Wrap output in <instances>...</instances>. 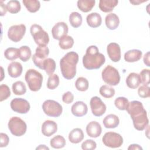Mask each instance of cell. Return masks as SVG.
I'll list each match as a JSON object with an SVG mask.
<instances>
[{"label": "cell", "mask_w": 150, "mask_h": 150, "mask_svg": "<svg viewBox=\"0 0 150 150\" xmlns=\"http://www.w3.org/2000/svg\"><path fill=\"white\" fill-rule=\"evenodd\" d=\"M127 112L132 120L134 128L138 131L144 130L148 125L149 120L146 111L139 101H132L128 103L126 108Z\"/></svg>", "instance_id": "6da1fadb"}, {"label": "cell", "mask_w": 150, "mask_h": 150, "mask_svg": "<svg viewBox=\"0 0 150 150\" xmlns=\"http://www.w3.org/2000/svg\"><path fill=\"white\" fill-rule=\"evenodd\" d=\"M105 62V56L100 53L98 47L94 45L88 47L83 57V66L88 70L98 69L104 64Z\"/></svg>", "instance_id": "7a4b0ae2"}, {"label": "cell", "mask_w": 150, "mask_h": 150, "mask_svg": "<svg viewBox=\"0 0 150 150\" xmlns=\"http://www.w3.org/2000/svg\"><path fill=\"white\" fill-rule=\"evenodd\" d=\"M79 62V54L75 52L67 53L60 60V67L62 76L67 80L74 77L76 65Z\"/></svg>", "instance_id": "3957f363"}, {"label": "cell", "mask_w": 150, "mask_h": 150, "mask_svg": "<svg viewBox=\"0 0 150 150\" xmlns=\"http://www.w3.org/2000/svg\"><path fill=\"white\" fill-rule=\"evenodd\" d=\"M25 79L29 89L32 91H39L42 84L43 77L40 73L35 69H29L26 72Z\"/></svg>", "instance_id": "277c9868"}, {"label": "cell", "mask_w": 150, "mask_h": 150, "mask_svg": "<svg viewBox=\"0 0 150 150\" xmlns=\"http://www.w3.org/2000/svg\"><path fill=\"white\" fill-rule=\"evenodd\" d=\"M30 31L35 43L38 46H46L49 43V35L41 26L33 24L31 26Z\"/></svg>", "instance_id": "5b68a950"}, {"label": "cell", "mask_w": 150, "mask_h": 150, "mask_svg": "<svg viewBox=\"0 0 150 150\" xmlns=\"http://www.w3.org/2000/svg\"><path fill=\"white\" fill-rule=\"evenodd\" d=\"M8 126L11 134L16 137L24 135L27 129L25 122L18 117H11L9 120Z\"/></svg>", "instance_id": "8992f818"}, {"label": "cell", "mask_w": 150, "mask_h": 150, "mask_svg": "<svg viewBox=\"0 0 150 150\" xmlns=\"http://www.w3.org/2000/svg\"><path fill=\"white\" fill-rule=\"evenodd\" d=\"M103 81L110 86H117L120 81L118 71L111 65L107 66L101 73Z\"/></svg>", "instance_id": "52a82bcc"}, {"label": "cell", "mask_w": 150, "mask_h": 150, "mask_svg": "<svg viewBox=\"0 0 150 150\" xmlns=\"http://www.w3.org/2000/svg\"><path fill=\"white\" fill-rule=\"evenodd\" d=\"M42 109L46 115L52 117H59L62 113V106L57 101L47 100L42 104Z\"/></svg>", "instance_id": "ba28073f"}, {"label": "cell", "mask_w": 150, "mask_h": 150, "mask_svg": "<svg viewBox=\"0 0 150 150\" xmlns=\"http://www.w3.org/2000/svg\"><path fill=\"white\" fill-rule=\"evenodd\" d=\"M102 141L105 146L117 148L120 147L123 144V138L122 136L114 132H106L102 138Z\"/></svg>", "instance_id": "9c48e42d"}, {"label": "cell", "mask_w": 150, "mask_h": 150, "mask_svg": "<svg viewBox=\"0 0 150 150\" xmlns=\"http://www.w3.org/2000/svg\"><path fill=\"white\" fill-rule=\"evenodd\" d=\"M49 54V49L47 46H39L32 56V60L36 66L43 70V63Z\"/></svg>", "instance_id": "30bf717a"}, {"label": "cell", "mask_w": 150, "mask_h": 150, "mask_svg": "<svg viewBox=\"0 0 150 150\" xmlns=\"http://www.w3.org/2000/svg\"><path fill=\"white\" fill-rule=\"evenodd\" d=\"M26 32V26L23 24L11 26L8 31V36L14 42H19Z\"/></svg>", "instance_id": "8fae6325"}, {"label": "cell", "mask_w": 150, "mask_h": 150, "mask_svg": "<svg viewBox=\"0 0 150 150\" xmlns=\"http://www.w3.org/2000/svg\"><path fill=\"white\" fill-rule=\"evenodd\" d=\"M11 107L16 112L26 114L29 111L30 107L26 100L22 98H15L11 101Z\"/></svg>", "instance_id": "7c38bea8"}, {"label": "cell", "mask_w": 150, "mask_h": 150, "mask_svg": "<svg viewBox=\"0 0 150 150\" xmlns=\"http://www.w3.org/2000/svg\"><path fill=\"white\" fill-rule=\"evenodd\" d=\"M90 107L93 114L96 117L103 115L106 111V105L101 98L97 96L93 97L90 102Z\"/></svg>", "instance_id": "4fadbf2b"}, {"label": "cell", "mask_w": 150, "mask_h": 150, "mask_svg": "<svg viewBox=\"0 0 150 150\" xmlns=\"http://www.w3.org/2000/svg\"><path fill=\"white\" fill-rule=\"evenodd\" d=\"M68 26L63 22H59L56 23L52 29L53 38L56 40H60L68 33Z\"/></svg>", "instance_id": "5bb4252c"}, {"label": "cell", "mask_w": 150, "mask_h": 150, "mask_svg": "<svg viewBox=\"0 0 150 150\" xmlns=\"http://www.w3.org/2000/svg\"><path fill=\"white\" fill-rule=\"evenodd\" d=\"M107 54L114 62H118L121 59V48L116 43H110L107 47Z\"/></svg>", "instance_id": "9a60e30c"}, {"label": "cell", "mask_w": 150, "mask_h": 150, "mask_svg": "<svg viewBox=\"0 0 150 150\" xmlns=\"http://www.w3.org/2000/svg\"><path fill=\"white\" fill-rule=\"evenodd\" d=\"M71 111V113L76 117H83L87 113V105L83 101H76L72 105Z\"/></svg>", "instance_id": "2e32d148"}, {"label": "cell", "mask_w": 150, "mask_h": 150, "mask_svg": "<svg viewBox=\"0 0 150 150\" xmlns=\"http://www.w3.org/2000/svg\"><path fill=\"white\" fill-rule=\"evenodd\" d=\"M102 132L101 125L97 121L90 122L86 127V132L91 138L98 137Z\"/></svg>", "instance_id": "e0dca14e"}, {"label": "cell", "mask_w": 150, "mask_h": 150, "mask_svg": "<svg viewBox=\"0 0 150 150\" xmlns=\"http://www.w3.org/2000/svg\"><path fill=\"white\" fill-rule=\"evenodd\" d=\"M57 125L52 120L45 121L42 125V132L46 137H50L57 132Z\"/></svg>", "instance_id": "ac0fdd59"}, {"label": "cell", "mask_w": 150, "mask_h": 150, "mask_svg": "<svg viewBox=\"0 0 150 150\" xmlns=\"http://www.w3.org/2000/svg\"><path fill=\"white\" fill-rule=\"evenodd\" d=\"M23 70L22 64L17 62H11L8 67V72L9 75L13 78L19 77Z\"/></svg>", "instance_id": "d6986e66"}, {"label": "cell", "mask_w": 150, "mask_h": 150, "mask_svg": "<svg viewBox=\"0 0 150 150\" xmlns=\"http://www.w3.org/2000/svg\"><path fill=\"white\" fill-rule=\"evenodd\" d=\"M105 23L107 28L110 30H115L120 24L118 16L114 13L108 14L105 18Z\"/></svg>", "instance_id": "ffe728a7"}, {"label": "cell", "mask_w": 150, "mask_h": 150, "mask_svg": "<svg viewBox=\"0 0 150 150\" xmlns=\"http://www.w3.org/2000/svg\"><path fill=\"white\" fill-rule=\"evenodd\" d=\"M86 21L90 27L96 28L99 27L101 25L102 18L99 13L97 12H92L87 16Z\"/></svg>", "instance_id": "44dd1931"}, {"label": "cell", "mask_w": 150, "mask_h": 150, "mask_svg": "<svg viewBox=\"0 0 150 150\" xmlns=\"http://www.w3.org/2000/svg\"><path fill=\"white\" fill-rule=\"evenodd\" d=\"M142 52L138 49H132L124 54V60L129 63L138 62L142 57Z\"/></svg>", "instance_id": "7402d4cb"}, {"label": "cell", "mask_w": 150, "mask_h": 150, "mask_svg": "<svg viewBox=\"0 0 150 150\" xmlns=\"http://www.w3.org/2000/svg\"><path fill=\"white\" fill-rule=\"evenodd\" d=\"M103 122L106 128H115L119 125L120 120L117 115L110 114L104 118Z\"/></svg>", "instance_id": "603a6c76"}, {"label": "cell", "mask_w": 150, "mask_h": 150, "mask_svg": "<svg viewBox=\"0 0 150 150\" xmlns=\"http://www.w3.org/2000/svg\"><path fill=\"white\" fill-rule=\"evenodd\" d=\"M84 133L81 129L76 128L72 129L69 134V139L73 144H78L84 139Z\"/></svg>", "instance_id": "cb8c5ba5"}, {"label": "cell", "mask_w": 150, "mask_h": 150, "mask_svg": "<svg viewBox=\"0 0 150 150\" xmlns=\"http://www.w3.org/2000/svg\"><path fill=\"white\" fill-rule=\"evenodd\" d=\"M118 3V1L117 0H100L99 1V8L104 12H110L117 5Z\"/></svg>", "instance_id": "d4e9b609"}, {"label": "cell", "mask_w": 150, "mask_h": 150, "mask_svg": "<svg viewBox=\"0 0 150 150\" xmlns=\"http://www.w3.org/2000/svg\"><path fill=\"white\" fill-rule=\"evenodd\" d=\"M141 80L139 75L136 73H131L126 79V84L127 86L132 89L137 88L140 84Z\"/></svg>", "instance_id": "484cf974"}, {"label": "cell", "mask_w": 150, "mask_h": 150, "mask_svg": "<svg viewBox=\"0 0 150 150\" xmlns=\"http://www.w3.org/2000/svg\"><path fill=\"white\" fill-rule=\"evenodd\" d=\"M94 0H79L77 1L78 8L83 12L90 11L95 5Z\"/></svg>", "instance_id": "4316f807"}, {"label": "cell", "mask_w": 150, "mask_h": 150, "mask_svg": "<svg viewBox=\"0 0 150 150\" xmlns=\"http://www.w3.org/2000/svg\"><path fill=\"white\" fill-rule=\"evenodd\" d=\"M43 70L49 75L50 76L56 70L55 61L52 58H47L43 63Z\"/></svg>", "instance_id": "83f0119b"}, {"label": "cell", "mask_w": 150, "mask_h": 150, "mask_svg": "<svg viewBox=\"0 0 150 150\" xmlns=\"http://www.w3.org/2000/svg\"><path fill=\"white\" fill-rule=\"evenodd\" d=\"M23 4L27 10L31 13L37 12L40 7V2L37 0H23Z\"/></svg>", "instance_id": "f1b7e54d"}, {"label": "cell", "mask_w": 150, "mask_h": 150, "mask_svg": "<svg viewBox=\"0 0 150 150\" xmlns=\"http://www.w3.org/2000/svg\"><path fill=\"white\" fill-rule=\"evenodd\" d=\"M50 146L53 148H62L66 145V140L63 136L57 135L50 139Z\"/></svg>", "instance_id": "f546056e"}, {"label": "cell", "mask_w": 150, "mask_h": 150, "mask_svg": "<svg viewBox=\"0 0 150 150\" xmlns=\"http://www.w3.org/2000/svg\"><path fill=\"white\" fill-rule=\"evenodd\" d=\"M82 16L79 12H73L69 15L70 23L74 28L80 27L82 23Z\"/></svg>", "instance_id": "4dcf8cb0"}, {"label": "cell", "mask_w": 150, "mask_h": 150, "mask_svg": "<svg viewBox=\"0 0 150 150\" xmlns=\"http://www.w3.org/2000/svg\"><path fill=\"white\" fill-rule=\"evenodd\" d=\"M74 45V39L70 36L66 35L59 40V45L61 49L67 50L71 48Z\"/></svg>", "instance_id": "1f68e13d"}, {"label": "cell", "mask_w": 150, "mask_h": 150, "mask_svg": "<svg viewBox=\"0 0 150 150\" xmlns=\"http://www.w3.org/2000/svg\"><path fill=\"white\" fill-rule=\"evenodd\" d=\"M13 93L18 96L24 94L26 91V87L23 82L21 81H17L15 82L12 86Z\"/></svg>", "instance_id": "d6a6232c"}, {"label": "cell", "mask_w": 150, "mask_h": 150, "mask_svg": "<svg viewBox=\"0 0 150 150\" xmlns=\"http://www.w3.org/2000/svg\"><path fill=\"white\" fill-rule=\"evenodd\" d=\"M4 56L9 60H14L19 56V49L16 47H9L5 50Z\"/></svg>", "instance_id": "836d02e7"}, {"label": "cell", "mask_w": 150, "mask_h": 150, "mask_svg": "<svg viewBox=\"0 0 150 150\" xmlns=\"http://www.w3.org/2000/svg\"><path fill=\"white\" fill-rule=\"evenodd\" d=\"M19 49V59L24 62L28 61L32 56V52L30 47L28 46H22Z\"/></svg>", "instance_id": "e575fe53"}, {"label": "cell", "mask_w": 150, "mask_h": 150, "mask_svg": "<svg viewBox=\"0 0 150 150\" xmlns=\"http://www.w3.org/2000/svg\"><path fill=\"white\" fill-rule=\"evenodd\" d=\"M6 6L7 11L11 13H17L20 11L21 8L19 1L16 0L9 1L8 2Z\"/></svg>", "instance_id": "d590c367"}, {"label": "cell", "mask_w": 150, "mask_h": 150, "mask_svg": "<svg viewBox=\"0 0 150 150\" xmlns=\"http://www.w3.org/2000/svg\"><path fill=\"white\" fill-rule=\"evenodd\" d=\"M88 81L87 79L83 77L77 78L75 82V86L77 90L80 91H85L88 88Z\"/></svg>", "instance_id": "8d00e7d4"}, {"label": "cell", "mask_w": 150, "mask_h": 150, "mask_svg": "<svg viewBox=\"0 0 150 150\" xmlns=\"http://www.w3.org/2000/svg\"><path fill=\"white\" fill-rule=\"evenodd\" d=\"M100 94L104 98H109L112 97L115 94V90L107 85H103L100 88Z\"/></svg>", "instance_id": "74e56055"}, {"label": "cell", "mask_w": 150, "mask_h": 150, "mask_svg": "<svg viewBox=\"0 0 150 150\" xmlns=\"http://www.w3.org/2000/svg\"><path fill=\"white\" fill-rule=\"evenodd\" d=\"M59 76L56 74H52L48 78L47 87L50 90H54L59 86Z\"/></svg>", "instance_id": "f35d334b"}, {"label": "cell", "mask_w": 150, "mask_h": 150, "mask_svg": "<svg viewBox=\"0 0 150 150\" xmlns=\"http://www.w3.org/2000/svg\"><path fill=\"white\" fill-rule=\"evenodd\" d=\"M128 103V100L124 97H119L114 101L115 107L120 110H126Z\"/></svg>", "instance_id": "ab89813d"}, {"label": "cell", "mask_w": 150, "mask_h": 150, "mask_svg": "<svg viewBox=\"0 0 150 150\" xmlns=\"http://www.w3.org/2000/svg\"><path fill=\"white\" fill-rule=\"evenodd\" d=\"M11 96V91L9 87L4 84L0 86V101L6 100Z\"/></svg>", "instance_id": "60d3db41"}, {"label": "cell", "mask_w": 150, "mask_h": 150, "mask_svg": "<svg viewBox=\"0 0 150 150\" xmlns=\"http://www.w3.org/2000/svg\"><path fill=\"white\" fill-rule=\"evenodd\" d=\"M139 78L141 83L144 85L148 86L149 84V70L143 69L139 73Z\"/></svg>", "instance_id": "b9f144b4"}, {"label": "cell", "mask_w": 150, "mask_h": 150, "mask_svg": "<svg viewBox=\"0 0 150 150\" xmlns=\"http://www.w3.org/2000/svg\"><path fill=\"white\" fill-rule=\"evenodd\" d=\"M139 96L142 98H148L150 96V88L148 86L143 85L139 87L138 90Z\"/></svg>", "instance_id": "7bdbcfd3"}, {"label": "cell", "mask_w": 150, "mask_h": 150, "mask_svg": "<svg viewBox=\"0 0 150 150\" xmlns=\"http://www.w3.org/2000/svg\"><path fill=\"white\" fill-rule=\"evenodd\" d=\"M97 147L96 142L93 139H87L81 144V148L83 150H93Z\"/></svg>", "instance_id": "ee69618b"}, {"label": "cell", "mask_w": 150, "mask_h": 150, "mask_svg": "<svg viewBox=\"0 0 150 150\" xmlns=\"http://www.w3.org/2000/svg\"><path fill=\"white\" fill-rule=\"evenodd\" d=\"M62 100L66 104H70L74 100V95L70 91H67L63 94Z\"/></svg>", "instance_id": "f6af8a7d"}, {"label": "cell", "mask_w": 150, "mask_h": 150, "mask_svg": "<svg viewBox=\"0 0 150 150\" xmlns=\"http://www.w3.org/2000/svg\"><path fill=\"white\" fill-rule=\"evenodd\" d=\"M0 137H1V143H0V147L3 148V147H6L9 141V138L8 136L5 134L1 132L0 134Z\"/></svg>", "instance_id": "bcb514c9"}, {"label": "cell", "mask_w": 150, "mask_h": 150, "mask_svg": "<svg viewBox=\"0 0 150 150\" xmlns=\"http://www.w3.org/2000/svg\"><path fill=\"white\" fill-rule=\"evenodd\" d=\"M144 63L146 64V66H147L148 67L150 66V64H149V52H148L146 53L145 54L144 56Z\"/></svg>", "instance_id": "7dc6e473"}, {"label": "cell", "mask_w": 150, "mask_h": 150, "mask_svg": "<svg viewBox=\"0 0 150 150\" xmlns=\"http://www.w3.org/2000/svg\"><path fill=\"white\" fill-rule=\"evenodd\" d=\"M7 11L6 6L3 4V1H1V16H4L6 14Z\"/></svg>", "instance_id": "c3c4849f"}, {"label": "cell", "mask_w": 150, "mask_h": 150, "mask_svg": "<svg viewBox=\"0 0 150 150\" xmlns=\"http://www.w3.org/2000/svg\"><path fill=\"white\" fill-rule=\"evenodd\" d=\"M128 150H131V149H133V150H138V149H142V147L141 146H139V145L138 144H131L129 146V147L128 148Z\"/></svg>", "instance_id": "681fc988"}, {"label": "cell", "mask_w": 150, "mask_h": 150, "mask_svg": "<svg viewBox=\"0 0 150 150\" xmlns=\"http://www.w3.org/2000/svg\"><path fill=\"white\" fill-rule=\"evenodd\" d=\"M145 1H141L136 0V1H130L129 2H130L131 4H132L133 5H139L140 3L144 2H145Z\"/></svg>", "instance_id": "f907efd6"}, {"label": "cell", "mask_w": 150, "mask_h": 150, "mask_svg": "<svg viewBox=\"0 0 150 150\" xmlns=\"http://www.w3.org/2000/svg\"><path fill=\"white\" fill-rule=\"evenodd\" d=\"M36 149H47V150H49V148L47 146H46L45 145H40L38 147H37L36 148Z\"/></svg>", "instance_id": "816d5d0a"}, {"label": "cell", "mask_w": 150, "mask_h": 150, "mask_svg": "<svg viewBox=\"0 0 150 150\" xmlns=\"http://www.w3.org/2000/svg\"><path fill=\"white\" fill-rule=\"evenodd\" d=\"M1 73H2V77H1V80H0V81H2V79H3V68L1 67Z\"/></svg>", "instance_id": "f5cc1de1"}]
</instances>
